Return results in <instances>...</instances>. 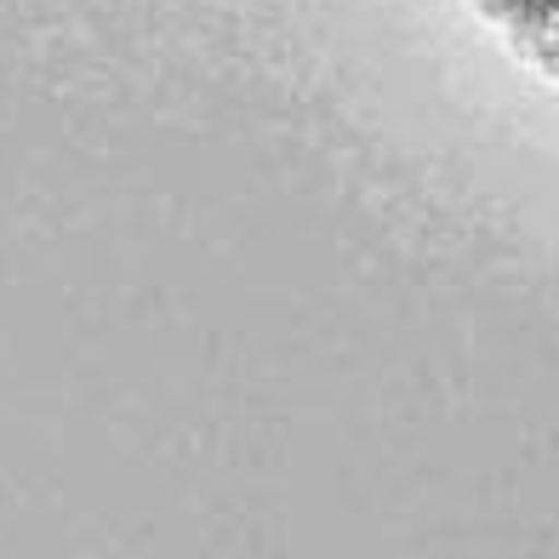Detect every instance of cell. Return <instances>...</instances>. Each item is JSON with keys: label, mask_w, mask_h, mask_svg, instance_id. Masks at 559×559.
<instances>
[{"label": "cell", "mask_w": 559, "mask_h": 559, "mask_svg": "<svg viewBox=\"0 0 559 559\" xmlns=\"http://www.w3.org/2000/svg\"><path fill=\"white\" fill-rule=\"evenodd\" d=\"M514 12H520L537 35H548V40L559 46V0H514Z\"/></svg>", "instance_id": "1"}]
</instances>
